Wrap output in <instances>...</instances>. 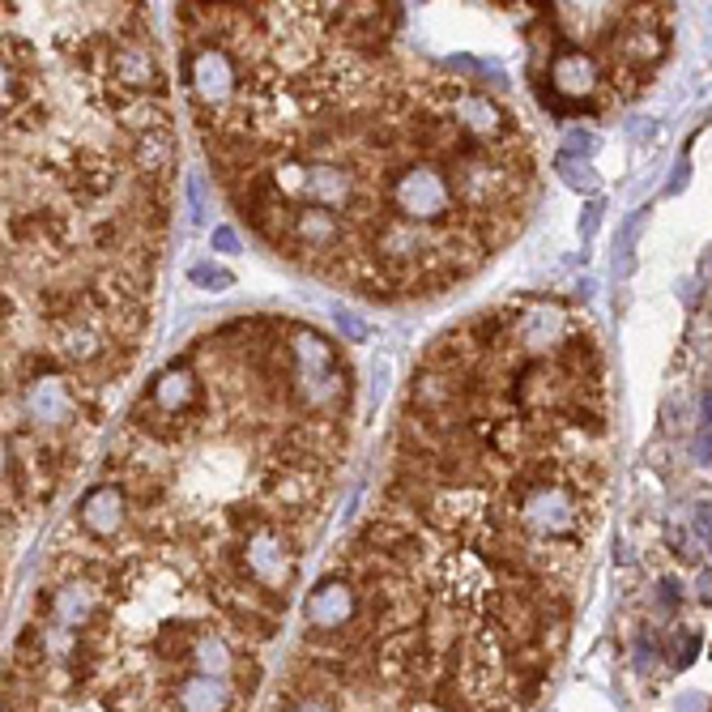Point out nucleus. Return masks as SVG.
Instances as JSON below:
<instances>
[{"mask_svg":"<svg viewBox=\"0 0 712 712\" xmlns=\"http://www.w3.org/2000/svg\"><path fill=\"white\" fill-rule=\"evenodd\" d=\"M606 380L512 311L435 337L389 478L307 589L265 712H538L606 482Z\"/></svg>","mask_w":712,"mask_h":712,"instance_id":"obj_1","label":"nucleus"},{"mask_svg":"<svg viewBox=\"0 0 712 712\" xmlns=\"http://www.w3.org/2000/svg\"><path fill=\"white\" fill-rule=\"evenodd\" d=\"M406 4H180V90L231 209L371 304L465 286L525 231L538 150L500 73L402 56Z\"/></svg>","mask_w":712,"mask_h":712,"instance_id":"obj_2","label":"nucleus"},{"mask_svg":"<svg viewBox=\"0 0 712 712\" xmlns=\"http://www.w3.org/2000/svg\"><path fill=\"white\" fill-rule=\"evenodd\" d=\"M175 171L146 4H4V453L44 478L142 355Z\"/></svg>","mask_w":712,"mask_h":712,"instance_id":"obj_3","label":"nucleus"},{"mask_svg":"<svg viewBox=\"0 0 712 712\" xmlns=\"http://www.w3.org/2000/svg\"><path fill=\"white\" fill-rule=\"evenodd\" d=\"M316 529L253 495L102 469L4 662V712H253Z\"/></svg>","mask_w":712,"mask_h":712,"instance_id":"obj_4","label":"nucleus"},{"mask_svg":"<svg viewBox=\"0 0 712 712\" xmlns=\"http://www.w3.org/2000/svg\"><path fill=\"white\" fill-rule=\"evenodd\" d=\"M555 167H560V175L572 184V188H580V193H589L593 184H598V175H593V167H580V162H572V158H555Z\"/></svg>","mask_w":712,"mask_h":712,"instance_id":"obj_5","label":"nucleus"},{"mask_svg":"<svg viewBox=\"0 0 712 712\" xmlns=\"http://www.w3.org/2000/svg\"><path fill=\"white\" fill-rule=\"evenodd\" d=\"M188 278H193L197 286H205V291H226V286L235 282V278H231L226 269H213V265H197V269H193Z\"/></svg>","mask_w":712,"mask_h":712,"instance_id":"obj_6","label":"nucleus"},{"mask_svg":"<svg viewBox=\"0 0 712 712\" xmlns=\"http://www.w3.org/2000/svg\"><path fill=\"white\" fill-rule=\"evenodd\" d=\"M598 150V137H589V133H567V142H563V158H572V154H593Z\"/></svg>","mask_w":712,"mask_h":712,"instance_id":"obj_7","label":"nucleus"},{"mask_svg":"<svg viewBox=\"0 0 712 712\" xmlns=\"http://www.w3.org/2000/svg\"><path fill=\"white\" fill-rule=\"evenodd\" d=\"M213 248H218V253H240L235 231H231V226H218V231H213Z\"/></svg>","mask_w":712,"mask_h":712,"instance_id":"obj_8","label":"nucleus"},{"mask_svg":"<svg viewBox=\"0 0 712 712\" xmlns=\"http://www.w3.org/2000/svg\"><path fill=\"white\" fill-rule=\"evenodd\" d=\"M598 218H602V201H593L585 209V218H580V235L585 240H593V231H598Z\"/></svg>","mask_w":712,"mask_h":712,"instance_id":"obj_9","label":"nucleus"},{"mask_svg":"<svg viewBox=\"0 0 712 712\" xmlns=\"http://www.w3.org/2000/svg\"><path fill=\"white\" fill-rule=\"evenodd\" d=\"M683 184H687V162H678V167H674V180H670V188H665V193H678Z\"/></svg>","mask_w":712,"mask_h":712,"instance_id":"obj_10","label":"nucleus"},{"mask_svg":"<svg viewBox=\"0 0 712 712\" xmlns=\"http://www.w3.org/2000/svg\"><path fill=\"white\" fill-rule=\"evenodd\" d=\"M696 449H700V453H696L700 461H712V435H700V444H696Z\"/></svg>","mask_w":712,"mask_h":712,"instance_id":"obj_11","label":"nucleus"},{"mask_svg":"<svg viewBox=\"0 0 712 712\" xmlns=\"http://www.w3.org/2000/svg\"><path fill=\"white\" fill-rule=\"evenodd\" d=\"M704 409H709V418H712V397H709V402H704Z\"/></svg>","mask_w":712,"mask_h":712,"instance_id":"obj_12","label":"nucleus"}]
</instances>
